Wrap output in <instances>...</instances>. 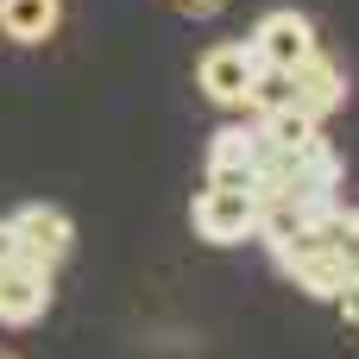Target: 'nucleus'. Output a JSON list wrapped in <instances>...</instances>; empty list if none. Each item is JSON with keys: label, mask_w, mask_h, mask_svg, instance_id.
<instances>
[{"label": "nucleus", "mask_w": 359, "mask_h": 359, "mask_svg": "<svg viewBox=\"0 0 359 359\" xmlns=\"http://www.w3.org/2000/svg\"><path fill=\"white\" fill-rule=\"evenodd\" d=\"M271 259H278V271H284L297 290H309V297H322V303H334V297L353 284V265H347V259H341V252L316 233V221H309L297 240H284Z\"/></svg>", "instance_id": "1"}, {"label": "nucleus", "mask_w": 359, "mask_h": 359, "mask_svg": "<svg viewBox=\"0 0 359 359\" xmlns=\"http://www.w3.org/2000/svg\"><path fill=\"white\" fill-rule=\"evenodd\" d=\"M265 63L246 38H227V44H208L202 63H196V88L215 101V107H252V88H259Z\"/></svg>", "instance_id": "2"}, {"label": "nucleus", "mask_w": 359, "mask_h": 359, "mask_svg": "<svg viewBox=\"0 0 359 359\" xmlns=\"http://www.w3.org/2000/svg\"><path fill=\"white\" fill-rule=\"evenodd\" d=\"M259 215H265V202H259L252 189H227V183H208V189L196 196V208H189V221H196V233H202L208 246L252 240V233H259Z\"/></svg>", "instance_id": "3"}, {"label": "nucleus", "mask_w": 359, "mask_h": 359, "mask_svg": "<svg viewBox=\"0 0 359 359\" xmlns=\"http://www.w3.org/2000/svg\"><path fill=\"white\" fill-rule=\"evenodd\" d=\"M265 133L259 120L252 126H221L208 139V183H227V189H252L259 196V170H265Z\"/></svg>", "instance_id": "4"}, {"label": "nucleus", "mask_w": 359, "mask_h": 359, "mask_svg": "<svg viewBox=\"0 0 359 359\" xmlns=\"http://www.w3.org/2000/svg\"><path fill=\"white\" fill-rule=\"evenodd\" d=\"M13 240H19V259L57 271V265L76 252V221H69L63 208H50V202H25V208L13 215Z\"/></svg>", "instance_id": "5"}, {"label": "nucleus", "mask_w": 359, "mask_h": 359, "mask_svg": "<svg viewBox=\"0 0 359 359\" xmlns=\"http://www.w3.org/2000/svg\"><path fill=\"white\" fill-rule=\"evenodd\" d=\"M252 50H259V63L265 69H297L303 57H316L322 44H316V25L303 19V13H290V6H278V13H265L259 25H252V38H246Z\"/></svg>", "instance_id": "6"}, {"label": "nucleus", "mask_w": 359, "mask_h": 359, "mask_svg": "<svg viewBox=\"0 0 359 359\" xmlns=\"http://www.w3.org/2000/svg\"><path fill=\"white\" fill-rule=\"evenodd\" d=\"M284 76H290V107H303L309 120L341 114V101H347V69H341L328 50L303 57V63H297V69H284Z\"/></svg>", "instance_id": "7"}, {"label": "nucleus", "mask_w": 359, "mask_h": 359, "mask_svg": "<svg viewBox=\"0 0 359 359\" xmlns=\"http://www.w3.org/2000/svg\"><path fill=\"white\" fill-rule=\"evenodd\" d=\"M50 309V271L32 259L0 265V328H25Z\"/></svg>", "instance_id": "8"}, {"label": "nucleus", "mask_w": 359, "mask_h": 359, "mask_svg": "<svg viewBox=\"0 0 359 359\" xmlns=\"http://www.w3.org/2000/svg\"><path fill=\"white\" fill-rule=\"evenodd\" d=\"M63 25V0H0V38L13 44H44Z\"/></svg>", "instance_id": "9"}, {"label": "nucleus", "mask_w": 359, "mask_h": 359, "mask_svg": "<svg viewBox=\"0 0 359 359\" xmlns=\"http://www.w3.org/2000/svg\"><path fill=\"white\" fill-rule=\"evenodd\" d=\"M259 133H265L278 151H297V145L322 139V120H309L303 107H271V114H259Z\"/></svg>", "instance_id": "10"}, {"label": "nucleus", "mask_w": 359, "mask_h": 359, "mask_svg": "<svg viewBox=\"0 0 359 359\" xmlns=\"http://www.w3.org/2000/svg\"><path fill=\"white\" fill-rule=\"evenodd\" d=\"M316 233L353 265V278H359V208H341V202H334L328 215H316Z\"/></svg>", "instance_id": "11"}, {"label": "nucleus", "mask_w": 359, "mask_h": 359, "mask_svg": "<svg viewBox=\"0 0 359 359\" xmlns=\"http://www.w3.org/2000/svg\"><path fill=\"white\" fill-rule=\"evenodd\" d=\"M177 6H183L189 19H215V13H227L233 0H177Z\"/></svg>", "instance_id": "12"}, {"label": "nucleus", "mask_w": 359, "mask_h": 359, "mask_svg": "<svg viewBox=\"0 0 359 359\" xmlns=\"http://www.w3.org/2000/svg\"><path fill=\"white\" fill-rule=\"evenodd\" d=\"M334 303H341V316H347V322L359 328V278L347 284V290H341V297H334Z\"/></svg>", "instance_id": "13"}, {"label": "nucleus", "mask_w": 359, "mask_h": 359, "mask_svg": "<svg viewBox=\"0 0 359 359\" xmlns=\"http://www.w3.org/2000/svg\"><path fill=\"white\" fill-rule=\"evenodd\" d=\"M19 259V240H13V221H0V265Z\"/></svg>", "instance_id": "14"}, {"label": "nucleus", "mask_w": 359, "mask_h": 359, "mask_svg": "<svg viewBox=\"0 0 359 359\" xmlns=\"http://www.w3.org/2000/svg\"><path fill=\"white\" fill-rule=\"evenodd\" d=\"M0 359H19V353H13V347H0Z\"/></svg>", "instance_id": "15"}]
</instances>
